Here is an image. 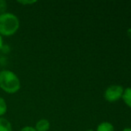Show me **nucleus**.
I'll use <instances>...</instances> for the list:
<instances>
[{
	"mask_svg": "<svg viewBox=\"0 0 131 131\" xmlns=\"http://www.w3.org/2000/svg\"><path fill=\"white\" fill-rule=\"evenodd\" d=\"M19 131H36V129L34 128V127H31V126H25L24 127H22Z\"/></svg>",
	"mask_w": 131,
	"mask_h": 131,
	"instance_id": "nucleus-11",
	"label": "nucleus"
},
{
	"mask_svg": "<svg viewBox=\"0 0 131 131\" xmlns=\"http://www.w3.org/2000/svg\"><path fill=\"white\" fill-rule=\"evenodd\" d=\"M124 88L119 84L109 86L104 92V98L108 102H116L122 98Z\"/></svg>",
	"mask_w": 131,
	"mask_h": 131,
	"instance_id": "nucleus-3",
	"label": "nucleus"
},
{
	"mask_svg": "<svg viewBox=\"0 0 131 131\" xmlns=\"http://www.w3.org/2000/svg\"><path fill=\"white\" fill-rule=\"evenodd\" d=\"M17 2L23 5H33L36 3L37 1L36 0H22V1H17Z\"/></svg>",
	"mask_w": 131,
	"mask_h": 131,
	"instance_id": "nucleus-10",
	"label": "nucleus"
},
{
	"mask_svg": "<svg viewBox=\"0 0 131 131\" xmlns=\"http://www.w3.org/2000/svg\"><path fill=\"white\" fill-rule=\"evenodd\" d=\"M8 8V4L5 0H0V15L6 12Z\"/></svg>",
	"mask_w": 131,
	"mask_h": 131,
	"instance_id": "nucleus-9",
	"label": "nucleus"
},
{
	"mask_svg": "<svg viewBox=\"0 0 131 131\" xmlns=\"http://www.w3.org/2000/svg\"><path fill=\"white\" fill-rule=\"evenodd\" d=\"M127 35L129 36V38L131 39V28H128V29H127Z\"/></svg>",
	"mask_w": 131,
	"mask_h": 131,
	"instance_id": "nucleus-13",
	"label": "nucleus"
},
{
	"mask_svg": "<svg viewBox=\"0 0 131 131\" xmlns=\"http://www.w3.org/2000/svg\"><path fill=\"white\" fill-rule=\"evenodd\" d=\"M3 38H2V36L0 35V51L2 50V48H3Z\"/></svg>",
	"mask_w": 131,
	"mask_h": 131,
	"instance_id": "nucleus-12",
	"label": "nucleus"
},
{
	"mask_svg": "<svg viewBox=\"0 0 131 131\" xmlns=\"http://www.w3.org/2000/svg\"><path fill=\"white\" fill-rule=\"evenodd\" d=\"M86 131H95V130H91V129H90V130H86Z\"/></svg>",
	"mask_w": 131,
	"mask_h": 131,
	"instance_id": "nucleus-15",
	"label": "nucleus"
},
{
	"mask_svg": "<svg viewBox=\"0 0 131 131\" xmlns=\"http://www.w3.org/2000/svg\"><path fill=\"white\" fill-rule=\"evenodd\" d=\"M8 110V106H7V103L5 101V100L0 96V117H3Z\"/></svg>",
	"mask_w": 131,
	"mask_h": 131,
	"instance_id": "nucleus-8",
	"label": "nucleus"
},
{
	"mask_svg": "<svg viewBox=\"0 0 131 131\" xmlns=\"http://www.w3.org/2000/svg\"><path fill=\"white\" fill-rule=\"evenodd\" d=\"M0 88L8 94L17 93L21 88V81L17 74L10 70L0 71Z\"/></svg>",
	"mask_w": 131,
	"mask_h": 131,
	"instance_id": "nucleus-1",
	"label": "nucleus"
},
{
	"mask_svg": "<svg viewBox=\"0 0 131 131\" xmlns=\"http://www.w3.org/2000/svg\"><path fill=\"white\" fill-rule=\"evenodd\" d=\"M96 131H115V128L111 123L104 121L97 126Z\"/></svg>",
	"mask_w": 131,
	"mask_h": 131,
	"instance_id": "nucleus-6",
	"label": "nucleus"
},
{
	"mask_svg": "<svg viewBox=\"0 0 131 131\" xmlns=\"http://www.w3.org/2000/svg\"><path fill=\"white\" fill-rule=\"evenodd\" d=\"M0 131H12V125L6 118L0 117Z\"/></svg>",
	"mask_w": 131,
	"mask_h": 131,
	"instance_id": "nucleus-5",
	"label": "nucleus"
},
{
	"mask_svg": "<svg viewBox=\"0 0 131 131\" xmlns=\"http://www.w3.org/2000/svg\"><path fill=\"white\" fill-rule=\"evenodd\" d=\"M20 27V21L17 15L11 12L0 15V35L9 37L15 35Z\"/></svg>",
	"mask_w": 131,
	"mask_h": 131,
	"instance_id": "nucleus-2",
	"label": "nucleus"
},
{
	"mask_svg": "<svg viewBox=\"0 0 131 131\" xmlns=\"http://www.w3.org/2000/svg\"><path fill=\"white\" fill-rule=\"evenodd\" d=\"M122 131H131V128L130 127H127V128H124Z\"/></svg>",
	"mask_w": 131,
	"mask_h": 131,
	"instance_id": "nucleus-14",
	"label": "nucleus"
},
{
	"mask_svg": "<svg viewBox=\"0 0 131 131\" xmlns=\"http://www.w3.org/2000/svg\"><path fill=\"white\" fill-rule=\"evenodd\" d=\"M34 128L36 131H49L50 129V122L47 119H40L36 123Z\"/></svg>",
	"mask_w": 131,
	"mask_h": 131,
	"instance_id": "nucleus-4",
	"label": "nucleus"
},
{
	"mask_svg": "<svg viewBox=\"0 0 131 131\" xmlns=\"http://www.w3.org/2000/svg\"><path fill=\"white\" fill-rule=\"evenodd\" d=\"M122 99L126 104V105L131 108V88H127L124 89Z\"/></svg>",
	"mask_w": 131,
	"mask_h": 131,
	"instance_id": "nucleus-7",
	"label": "nucleus"
}]
</instances>
